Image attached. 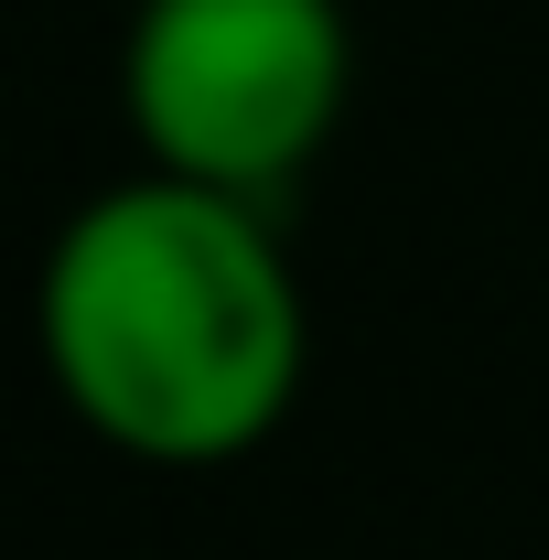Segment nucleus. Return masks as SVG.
<instances>
[{
	"label": "nucleus",
	"mask_w": 549,
	"mask_h": 560,
	"mask_svg": "<svg viewBox=\"0 0 549 560\" xmlns=\"http://www.w3.org/2000/svg\"><path fill=\"white\" fill-rule=\"evenodd\" d=\"M355 33L344 0H140L119 97L162 173L226 195L291 184L344 119Z\"/></svg>",
	"instance_id": "f03ea898"
},
{
	"label": "nucleus",
	"mask_w": 549,
	"mask_h": 560,
	"mask_svg": "<svg viewBox=\"0 0 549 560\" xmlns=\"http://www.w3.org/2000/svg\"><path fill=\"white\" fill-rule=\"evenodd\" d=\"M44 366L140 464H237L302 388V291L259 195L140 173L66 215L44 259Z\"/></svg>",
	"instance_id": "f257e3e1"
}]
</instances>
